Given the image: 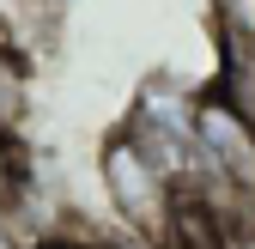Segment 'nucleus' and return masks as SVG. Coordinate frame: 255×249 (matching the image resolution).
<instances>
[{"label": "nucleus", "mask_w": 255, "mask_h": 249, "mask_svg": "<svg viewBox=\"0 0 255 249\" xmlns=\"http://www.w3.org/2000/svg\"><path fill=\"white\" fill-rule=\"evenodd\" d=\"M30 104V85H24V55L0 37V140H12V128L24 122Z\"/></svg>", "instance_id": "obj_3"}, {"label": "nucleus", "mask_w": 255, "mask_h": 249, "mask_svg": "<svg viewBox=\"0 0 255 249\" xmlns=\"http://www.w3.org/2000/svg\"><path fill=\"white\" fill-rule=\"evenodd\" d=\"M98 249H152V243H140V237H122V231H116V237H98Z\"/></svg>", "instance_id": "obj_5"}, {"label": "nucleus", "mask_w": 255, "mask_h": 249, "mask_svg": "<svg viewBox=\"0 0 255 249\" xmlns=\"http://www.w3.org/2000/svg\"><path fill=\"white\" fill-rule=\"evenodd\" d=\"M213 91L255 128V37L219 30V73H213Z\"/></svg>", "instance_id": "obj_2"}, {"label": "nucleus", "mask_w": 255, "mask_h": 249, "mask_svg": "<svg viewBox=\"0 0 255 249\" xmlns=\"http://www.w3.org/2000/svg\"><path fill=\"white\" fill-rule=\"evenodd\" d=\"M0 237H12V195H6V182H0Z\"/></svg>", "instance_id": "obj_6"}, {"label": "nucleus", "mask_w": 255, "mask_h": 249, "mask_svg": "<svg viewBox=\"0 0 255 249\" xmlns=\"http://www.w3.org/2000/svg\"><path fill=\"white\" fill-rule=\"evenodd\" d=\"M49 6H73V0H49Z\"/></svg>", "instance_id": "obj_8"}, {"label": "nucleus", "mask_w": 255, "mask_h": 249, "mask_svg": "<svg viewBox=\"0 0 255 249\" xmlns=\"http://www.w3.org/2000/svg\"><path fill=\"white\" fill-rule=\"evenodd\" d=\"M24 249H98V237H79V231H43V237H30Z\"/></svg>", "instance_id": "obj_4"}, {"label": "nucleus", "mask_w": 255, "mask_h": 249, "mask_svg": "<svg viewBox=\"0 0 255 249\" xmlns=\"http://www.w3.org/2000/svg\"><path fill=\"white\" fill-rule=\"evenodd\" d=\"M98 182H104V201L116 213L122 237H140L152 249L170 243V219H176V189L146 164V152L122 134V122L98 140Z\"/></svg>", "instance_id": "obj_1"}, {"label": "nucleus", "mask_w": 255, "mask_h": 249, "mask_svg": "<svg viewBox=\"0 0 255 249\" xmlns=\"http://www.w3.org/2000/svg\"><path fill=\"white\" fill-rule=\"evenodd\" d=\"M0 249H18V237H0Z\"/></svg>", "instance_id": "obj_7"}]
</instances>
